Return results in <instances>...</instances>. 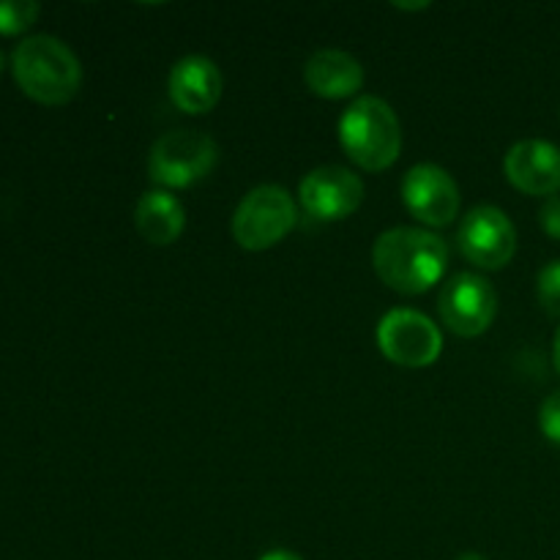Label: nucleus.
<instances>
[{
	"instance_id": "1",
	"label": "nucleus",
	"mask_w": 560,
	"mask_h": 560,
	"mask_svg": "<svg viewBox=\"0 0 560 560\" xmlns=\"http://www.w3.org/2000/svg\"><path fill=\"white\" fill-rule=\"evenodd\" d=\"M372 266L383 284L402 295H421L441 282L448 266V244L424 228H394L377 235Z\"/></svg>"
},
{
	"instance_id": "2",
	"label": "nucleus",
	"mask_w": 560,
	"mask_h": 560,
	"mask_svg": "<svg viewBox=\"0 0 560 560\" xmlns=\"http://www.w3.org/2000/svg\"><path fill=\"white\" fill-rule=\"evenodd\" d=\"M11 71L20 91L44 107L69 104L82 85L80 58L71 52L69 44L44 33L16 44Z\"/></svg>"
},
{
	"instance_id": "3",
	"label": "nucleus",
	"mask_w": 560,
	"mask_h": 560,
	"mask_svg": "<svg viewBox=\"0 0 560 560\" xmlns=\"http://www.w3.org/2000/svg\"><path fill=\"white\" fill-rule=\"evenodd\" d=\"M339 142L350 162L366 173H383L402 151V126L392 104L361 96L339 118Z\"/></svg>"
},
{
	"instance_id": "4",
	"label": "nucleus",
	"mask_w": 560,
	"mask_h": 560,
	"mask_svg": "<svg viewBox=\"0 0 560 560\" xmlns=\"http://www.w3.org/2000/svg\"><path fill=\"white\" fill-rule=\"evenodd\" d=\"M219 162L213 137L195 129L164 131L148 153V178L162 189H189Z\"/></svg>"
},
{
	"instance_id": "5",
	"label": "nucleus",
	"mask_w": 560,
	"mask_h": 560,
	"mask_svg": "<svg viewBox=\"0 0 560 560\" xmlns=\"http://www.w3.org/2000/svg\"><path fill=\"white\" fill-rule=\"evenodd\" d=\"M299 222V206L282 186H255L233 213L235 244L249 252H266L288 238Z\"/></svg>"
},
{
	"instance_id": "6",
	"label": "nucleus",
	"mask_w": 560,
	"mask_h": 560,
	"mask_svg": "<svg viewBox=\"0 0 560 560\" xmlns=\"http://www.w3.org/2000/svg\"><path fill=\"white\" fill-rule=\"evenodd\" d=\"M377 348L392 364L424 370L441 359L443 334L432 317L419 310H392L377 323Z\"/></svg>"
},
{
	"instance_id": "7",
	"label": "nucleus",
	"mask_w": 560,
	"mask_h": 560,
	"mask_svg": "<svg viewBox=\"0 0 560 560\" xmlns=\"http://www.w3.org/2000/svg\"><path fill=\"white\" fill-rule=\"evenodd\" d=\"M438 312L448 331L457 337H481L498 317V293L481 273H454L441 290Z\"/></svg>"
},
{
	"instance_id": "8",
	"label": "nucleus",
	"mask_w": 560,
	"mask_h": 560,
	"mask_svg": "<svg viewBox=\"0 0 560 560\" xmlns=\"http://www.w3.org/2000/svg\"><path fill=\"white\" fill-rule=\"evenodd\" d=\"M457 246L468 262L485 271H501L517 252V230L506 211L495 206H479L463 219Z\"/></svg>"
},
{
	"instance_id": "9",
	"label": "nucleus",
	"mask_w": 560,
	"mask_h": 560,
	"mask_svg": "<svg viewBox=\"0 0 560 560\" xmlns=\"http://www.w3.org/2000/svg\"><path fill=\"white\" fill-rule=\"evenodd\" d=\"M304 211L317 222H339L355 213L364 202V180L348 167L326 164L304 175L299 186Z\"/></svg>"
},
{
	"instance_id": "10",
	"label": "nucleus",
	"mask_w": 560,
	"mask_h": 560,
	"mask_svg": "<svg viewBox=\"0 0 560 560\" xmlns=\"http://www.w3.org/2000/svg\"><path fill=\"white\" fill-rule=\"evenodd\" d=\"M402 202L427 228H448L459 213V186L438 164H416L402 178Z\"/></svg>"
},
{
	"instance_id": "11",
	"label": "nucleus",
	"mask_w": 560,
	"mask_h": 560,
	"mask_svg": "<svg viewBox=\"0 0 560 560\" xmlns=\"http://www.w3.org/2000/svg\"><path fill=\"white\" fill-rule=\"evenodd\" d=\"M509 184L530 197H556L560 191V148L550 140H520L503 159Z\"/></svg>"
},
{
	"instance_id": "12",
	"label": "nucleus",
	"mask_w": 560,
	"mask_h": 560,
	"mask_svg": "<svg viewBox=\"0 0 560 560\" xmlns=\"http://www.w3.org/2000/svg\"><path fill=\"white\" fill-rule=\"evenodd\" d=\"M170 98L186 115H206L222 98V71L206 55H186L170 71Z\"/></svg>"
},
{
	"instance_id": "13",
	"label": "nucleus",
	"mask_w": 560,
	"mask_h": 560,
	"mask_svg": "<svg viewBox=\"0 0 560 560\" xmlns=\"http://www.w3.org/2000/svg\"><path fill=\"white\" fill-rule=\"evenodd\" d=\"M304 82L315 96L339 102L364 85V66L345 49H317L304 63Z\"/></svg>"
},
{
	"instance_id": "14",
	"label": "nucleus",
	"mask_w": 560,
	"mask_h": 560,
	"mask_svg": "<svg viewBox=\"0 0 560 560\" xmlns=\"http://www.w3.org/2000/svg\"><path fill=\"white\" fill-rule=\"evenodd\" d=\"M137 233L153 246H170L180 238L186 228V211L170 191H145L135 211Z\"/></svg>"
},
{
	"instance_id": "15",
	"label": "nucleus",
	"mask_w": 560,
	"mask_h": 560,
	"mask_svg": "<svg viewBox=\"0 0 560 560\" xmlns=\"http://www.w3.org/2000/svg\"><path fill=\"white\" fill-rule=\"evenodd\" d=\"M42 14V5L33 0H0V36H20Z\"/></svg>"
},
{
	"instance_id": "16",
	"label": "nucleus",
	"mask_w": 560,
	"mask_h": 560,
	"mask_svg": "<svg viewBox=\"0 0 560 560\" xmlns=\"http://www.w3.org/2000/svg\"><path fill=\"white\" fill-rule=\"evenodd\" d=\"M536 295L541 310L550 317H560V260H550L536 277Z\"/></svg>"
},
{
	"instance_id": "17",
	"label": "nucleus",
	"mask_w": 560,
	"mask_h": 560,
	"mask_svg": "<svg viewBox=\"0 0 560 560\" xmlns=\"http://www.w3.org/2000/svg\"><path fill=\"white\" fill-rule=\"evenodd\" d=\"M539 430L552 446L560 448V392H552L539 408Z\"/></svg>"
},
{
	"instance_id": "18",
	"label": "nucleus",
	"mask_w": 560,
	"mask_h": 560,
	"mask_svg": "<svg viewBox=\"0 0 560 560\" xmlns=\"http://www.w3.org/2000/svg\"><path fill=\"white\" fill-rule=\"evenodd\" d=\"M539 222L550 238L560 241V197H547L545 206L539 208Z\"/></svg>"
},
{
	"instance_id": "19",
	"label": "nucleus",
	"mask_w": 560,
	"mask_h": 560,
	"mask_svg": "<svg viewBox=\"0 0 560 560\" xmlns=\"http://www.w3.org/2000/svg\"><path fill=\"white\" fill-rule=\"evenodd\" d=\"M257 560H304V558L295 556V552H290V550H271V552H266V556H260Z\"/></svg>"
},
{
	"instance_id": "20",
	"label": "nucleus",
	"mask_w": 560,
	"mask_h": 560,
	"mask_svg": "<svg viewBox=\"0 0 560 560\" xmlns=\"http://www.w3.org/2000/svg\"><path fill=\"white\" fill-rule=\"evenodd\" d=\"M552 364H556V372L560 375V328L556 331V339H552Z\"/></svg>"
},
{
	"instance_id": "21",
	"label": "nucleus",
	"mask_w": 560,
	"mask_h": 560,
	"mask_svg": "<svg viewBox=\"0 0 560 560\" xmlns=\"http://www.w3.org/2000/svg\"><path fill=\"white\" fill-rule=\"evenodd\" d=\"M397 9L402 11H421V9H430V3H394Z\"/></svg>"
},
{
	"instance_id": "22",
	"label": "nucleus",
	"mask_w": 560,
	"mask_h": 560,
	"mask_svg": "<svg viewBox=\"0 0 560 560\" xmlns=\"http://www.w3.org/2000/svg\"><path fill=\"white\" fill-rule=\"evenodd\" d=\"M457 560H487V558L479 556V552H463Z\"/></svg>"
},
{
	"instance_id": "23",
	"label": "nucleus",
	"mask_w": 560,
	"mask_h": 560,
	"mask_svg": "<svg viewBox=\"0 0 560 560\" xmlns=\"http://www.w3.org/2000/svg\"><path fill=\"white\" fill-rule=\"evenodd\" d=\"M3 69H5V58H3V52H0V74H3Z\"/></svg>"
}]
</instances>
